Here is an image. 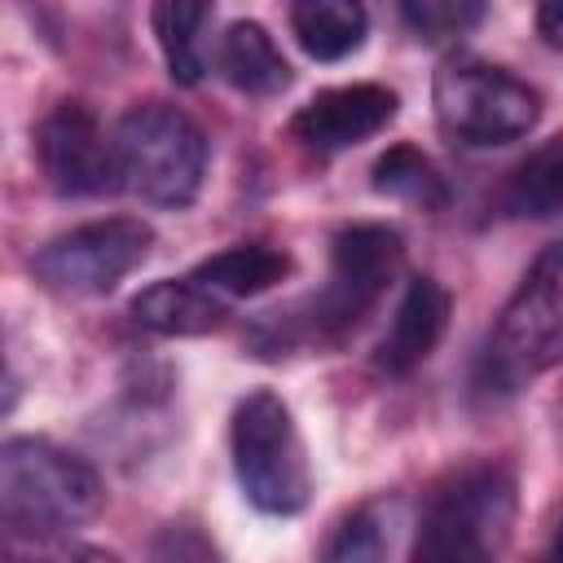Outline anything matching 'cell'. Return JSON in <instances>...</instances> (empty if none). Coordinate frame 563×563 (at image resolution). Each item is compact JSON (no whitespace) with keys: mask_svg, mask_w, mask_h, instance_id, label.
Here are the masks:
<instances>
[{"mask_svg":"<svg viewBox=\"0 0 563 563\" xmlns=\"http://www.w3.org/2000/svg\"><path fill=\"white\" fill-rule=\"evenodd\" d=\"M405 242L387 224H347L330 242V273L317 295L295 308L264 312L246 343L255 356H290L299 347H339L352 339L365 317L383 303L387 286L400 277Z\"/></svg>","mask_w":563,"mask_h":563,"instance_id":"1","label":"cell"},{"mask_svg":"<svg viewBox=\"0 0 563 563\" xmlns=\"http://www.w3.org/2000/svg\"><path fill=\"white\" fill-rule=\"evenodd\" d=\"M106 506L101 475L44 435H13L0 449V523L9 541H48Z\"/></svg>","mask_w":563,"mask_h":563,"instance_id":"2","label":"cell"},{"mask_svg":"<svg viewBox=\"0 0 563 563\" xmlns=\"http://www.w3.org/2000/svg\"><path fill=\"white\" fill-rule=\"evenodd\" d=\"M554 365H563V242H550L506 299L475 361V391L515 396Z\"/></svg>","mask_w":563,"mask_h":563,"instance_id":"3","label":"cell"},{"mask_svg":"<svg viewBox=\"0 0 563 563\" xmlns=\"http://www.w3.org/2000/svg\"><path fill=\"white\" fill-rule=\"evenodd\" d=\"M519 510V488L510 466L501 462H466L449 471L422 501L413 559L457 563V559H493Z\"/></svg>","mask_w":563,"mask_h":563,"instance_id":"4","label":"cell"},{"mask_svg":"<svg viewBox=\"0 0 563 563\" xmlns=\"http://www.w3.org/2000/svg\"><path fill=\"white\" fill-rule=\"evenodd\" d=\"M229 449H233L238 488L260 515H299L308 506L312 497L308 449L290 405L277 391L255 387L233 405Z\"/></svg>","mask_w":563,"mask_h":563,"instance_id":"5","label":"cell"},{"mask_svg":"<svg viewBox=\"0 0 563 563\" xmlns=\"http://www.w3.org/2000/svg\"><path fill=\"white\" fill-rule=\"evenodd\" d=\"M119 180L150 207L180 211L198 198L207 176V132L176 106H132L114 128Z\"/></svg>","mask_w":563,"mask_h":563,"instance_id":"6","label":"cell"},{"mask_svg":"<svg viewBox=\"0 0 563 563\" xmlns=\"http://www.w3.org/2000/svg\"><path fill=\"white\" fill-rule=\"evenodd\" d=\"M435 123L449 141L488 150L528 136L541 119V97L532 84L510 75L506 66L479 57H453L435 70L431 84Z\"/></svg>","mask_w":563,"mask_h":563,"instance_id":"7","label":"cell"},{"mask_svg":"<svg viewBox=\"0 0 563 563\" xmlns=\"http://www.w3.org/2000/svg\"><path fill=\"white\" fill-rule=\"evenodd\" d=\"M154 251V229L136 216L88 220L31 255V273L57 295H110Z\"/></svg>","mask_w":563,"mask_h":563,"instance_id":"8","label":"cell"},{"mask_svg":"<svg viewBox=\"0 0 563 563\" xmlns=\"http://www.w3.org/2000/svg\"><path fill=\"white\" fill-rule=\"evenodd\" d=\"M35 158L57 198H101L123 189L114 132L84 101H62L35 128Z\"/></svg>","mask_w":563,"mask_h":563,"instance_id":"9","label":"cell"},{"mask_svg":"<svg viewBox=\"0 0 563 563\" xmlns=\"http://www.w3.org/2000/svg\"><path fill=\"white\" fill-rule=\"evenodd\" d=\"M400 97L383 84H343L317 92L290 119V136L312 154H339L369 136H378L396 119Z\"/></svg>","mask_w":563,"mask_h":563,"instance_id":"10","label":"cell"},{"mask_svg":"<svg viewBox=\"0 0 563 563\" xmlns=\"http://www.w3.org/2000/svg\"><path fill=\"white\" fill-rule=\"evenodd\" d=\"M444 325H449V290L435 277H409L387 321V334L378 339V352H374L378 369L396 378L418 369L444 339Z\"/></svg>","mask_w":563,"mask_h":563,"instance_id":"11","label":"cell"},{"mask_svg":"<svg viewBox=\"0 0 563 563\" xmlns=\"http://www.w3.org/2000/svg\"><path fill=\"white\" fill-rule=\"evenodd\" d=\"M128 312L150 334L194 339V334H211L229 317V303H220L202 282H194V273H185V277L150 282L141 295H132Z\"/></svg>","mask_w":563,"mask_h":563,"instance_id":"12","label":"cell"},{"mask_svg":"<svg viewBox=\"0 0 563 563\" xmlns=\"http://www.w3.org/2000/svg\"><path fill=\"white\" fill-rule=\"evenodd\" d=\"M194 282H202L220 303H242V299H255L264 290H273L286 273H290V255L282 246H268V242H242V246H229V251H216L207 255L202 264L189 268Z\"/></svg>","mask_w":563,"mask_h":563,"instance_id":"13","label":"cell"},{"mask_svg":"<svg viewBox=\"0 0 563 563\" xmlns=\"http://www.w3.org/2000/svg\"><path fill=\"white\" fill-rule=\"evenodd\" d=\"M216 66L246 97H277L290 88V66L260 22H233L216 44Z\"/></svg>","mask_w":563,"mask_h":563,"instance_id":"14","label":"cell"},{"mask_svg":"<svg viewBox=\"0 0 563 563\" xmlns=\"http://www.w3.org/2000/svg\"><path fill=\"white\" fill-rule=\"evenodd\" d=\"M290 31L308 57L343 62L365 44L369 13H365V0H295Z\"/></svg>","mask_w":563,"mask_h":563,"instance_id":"15","label":"cell"},{"mask_svg":"<svg viewBox=\"0 0 563 563\" xmlns=\"http://www.w3.org/2000/svg\"><path fill=\"white\" fill-rule=\"evenodd\" d=\"M207 18L211 0H154L150 26L176 84H198L207 70Z\"/></svg>","mask_w":563,"mask_h":563,"instance_id":"16","label":"cell"},{"mask_svg":"<svg viewBox=\"0 0 563 563\" xmlns=\"http://www.w3.org/2000/svg\"><path fill=\"white\" fill-rule=\"evenodd\" d=\"M501 207L519 220L563 216V136H550L510 172L501 189Z\"/></svg>","mask_w":563,"mask_h":563,"instance_id":"17","label":"cell"},{"mask_svg":"<svg viewBox=\"0 0 563 563\" xmlns=\"http://www.w3.org/2000/svg\"><path fill=\"white\" fill-rule=\"evenodd\" d=\"M374 189L383 198L409 202L418 211H444L453 202L449 180L440 176V167L413 145H391L387 154L374 158Z\"/></svg>","mask_w":563,"mask_h":563,"instance_id":"18","label":"cell"},{"mask_svg":"<svg viewBox=\"0 0 563 563\" xmlns=\"http://www.w3.org/2000/svg\"><path fill=\"white\" fill-rule=\"evenodd\" d=\"M400 506L396 501H365L352 515L339 519V528L325 541V559L339 563H365V559H383L391 550V532H396Z\"/></svg>","mask_w":563,"mask_h":563,"instance_id":"19","label":"cell"},{"mask_svg":"<svg viewBox=\"0 0 563 563\" xmlns=\"http://www.w3.org/2000/svg\"><path fill=\"white\" fill-rule=\"evenodd\" d=\"M488 13V0H400L405 26L427 44H449L471 35Z\"/></svg>","mask_w":563,"mask_h":563,"instance_id":"20","label":"cell"},{"mask_svg":"<svg viewBox=\"0 0 563 563\" xmlns=\"http://www.w3.org/2000/svg\"><path fill=\"white\" fill-rule=\"evenodd\" d=\"M537 35L550 48H563V0H541L537 4Z\"/></svg>","mask_w":563,"mask_h":563,"instance_id":"21","label":"cell"},{"mask_svg":"<svg viewBox=\"0 0 563 563\" xmlns=\"http://www.w3.org/2000/svg\"><path fill=\"white\" fill-rule=\"evenodd\" d=\"M550 559H563V523H559V532H554V545H550Z\"/></svg>","mask_w":563,"mask_h":563,"instance_id":"22","label":"cell"}]
</instances>
